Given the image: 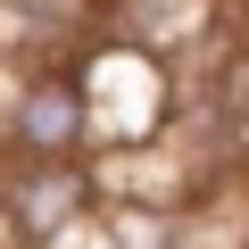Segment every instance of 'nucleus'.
I'll return each instance as SVG.
<instances>
[{"mask_svg": "<svg viewBox=\"0 0 249 249\" xmlns=\"http://www.w3.org/2000/svg\"><path fill=\"white\" fill-rule=\"evenodd\" d=\"M75 83H83V116H91V150L100 158H124V150H158L175 142V58L142 50V42H91L75 58Z\"/></svg>", "mask_w": 249, "mask_h": 249, "instance_id": "obj_1", "label": "nucleus"}, {"mask_svg": "<svg viewBox=\"0 0 249 249\" xmlns=\"http://www.w3.org/2000/svg\"><path fill=\"white\" fill-rule=\"evenodd\" d=\"M0 150L9 158H83L91 150V116L75 67H25L0 108Z\"/></svg>", "mask_w": 249, "mask_h": 249, "instance_id": "obj_2", "label": "nucleus"}, {"mask_svg": "<svg viewBox=\"0 0 249 249\" xmlns=\"http://www.w3.org/2000/svg\"><path fill=\"white\" fill-rule=\"evenodd\" d=\"M17 249H34V241H17Z\"/></svg>", "mask_w": 249, "mask_h": 249, "instance_id": "obj_3", "label": "nucleus"}]
</instances>
